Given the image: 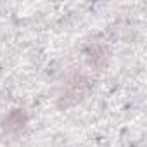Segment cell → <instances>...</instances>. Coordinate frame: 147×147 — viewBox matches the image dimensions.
I'll use <instances>...</instances> for the list:
<instances>
[{"label": "cell", "instance_id": "2", "mask_svg": "<svg viewBox=\"0 0 147 147\" xmlns=\"http://www.w3.org/2000/svg\"><path fill=\"white\" fill-rule=\"evenodd\" d=\"M28 121H30V116H28L26 109L14 107V109H11L4 116V119H2V130H4L5 135H18V133H21L26 128Z\"/></svg>", "mask_w": 147, "mask_h": 147}, {"label": "cell", "instance_id": "3", "mask_svg": "<svg viewBox=\"0 0 147 147\" xmlns=\"http://www.w3.org/2000/svg\"><path fill=\"white\" fill-rule=\"evenodd\" d=\"M85 59L90 67H94L95 71H102L109 62V49L99 42L90 43L85 49Z\"/></svg>", "mask_w": 147, "mask_h": 147}, {"label": "cell", "instance_id": "1", "mask_svg": "<svg viewBox=\"0 0 147 147\" xmlns=\"http://www.w3.org/2000/svg\"><path fill=\"white\" fill-rule=\"evenodd\" d=\"M90 87H92V83H90V78L87 75H83V73H73L62 83L61 94L57 97V106L61 109L76 106L78 102H82L87 97V94L90 92Z\"/></svg>", "mask_w": 147, "mask_h": 147}]
</instances>
